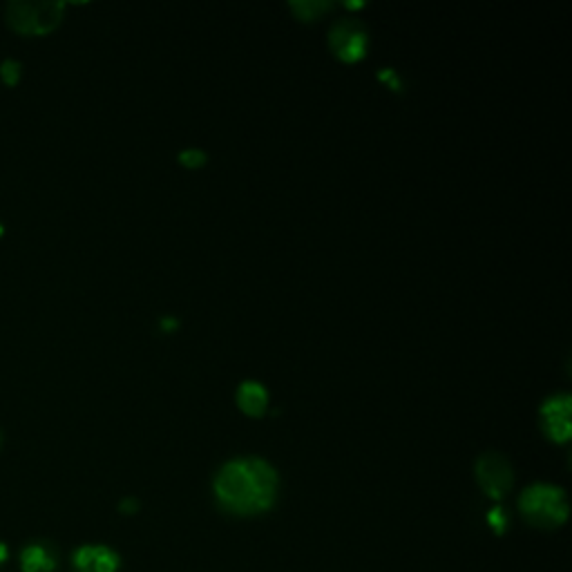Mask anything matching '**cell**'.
Returning a JSON list of instances; mask_svg holds the SVG:
<instances>
[{
    "label": "cell",
    "instance_id": "6da1fadb",
    "mask_svg": "<svg viewBox=\"0 0 572 572\" xmlns=\"http://www.w3.org/2000/svg\"><path fill=\"white\" fill-rule=\"evenodd\" d=\"M215 494L222 508L233 514H260L269 510L278 494V474L260 459L226 463L215 479Z\"/></svg>",
    "mask_w": 572,
    "mask_h": 572
},
{
    "label": "cell",
    "instance_id": "7a4b0ae2",
    "mask_svg": "<svg viewBox=\"0 0 572 572\" xmlns=\"http://www.w3.org/2000/svg\"><path fill=\"white\" fill-rule=\"evenodd\" d=\"M521 512L532 526L557 528L568 517L566 494L555 485L537 483L521 494Z\"/></svg>",
    "mask_w": 572,
    "mask_h": 572
},
{
    "label": "cell",
    "instance_id": "3957f363",
    "mask_svg": "<svg viewBox=\"0 0 572 572\" xmlns=\"http://www.w3.org/2000/svg\"><path fill=\"white\" fill-rule=\"evenodd\" d=\"M61 3H9L7 23L21 34H47L61 23Z\"/></svg>",
    "mask_w": 572,
    "mask_h": 572
},
{
    "label": "cell",
    "instance_id": "277c9868",
    "mask_svg": "<svg viewBox=\"0 0 572 572\" xmlns=\"http://www.w3.org/2000/svg\"><path fill=\"white\" fill-rule=\"evenodd\" d=\"M476 474H479L481 488L488 492L492 499H501L512 485V467L497 452H488L481 456L479 465H476Z\"/></svg>",
    "mask_w": 572,
    "mask_h": 572
},
{
    "label": "cell",
    "instance_id": "5b68a950",
    "mask_svg": "<svg viewBox=\"0 0 572 572\" xmlns=\"http://www.w3.org/2000/svg\"><path fill=\"white\" fill-rule=\"evenodd\" d=\"M331 45L340 59L358 61L367 50V34L354 21H342L331 32Z\"/></svg>",
    "mask_w": 572,
    "mask_h": 572
},
{
    "label": "cell",
    "instance_id": "8992f818",
    "mask_svg": "<svg viewBox=\"0 0 572 572\" xmlns=\"http://www.w3.org/2000/svg\"><path fill=\"white\" fill-rule=\"evenodd\" d=\"M543 427H546L552 441L564 443L570 438V396H552L546 405L541 407Z\"/></svg>",
    "mask_w": 572,
    "mask_h": 572
},
{
    "label": "cell",
    "instance_id": "52a82bcc",
    "mask_svg": "<svg viewBox=\"0 0 572 572\" xmlns=\"http://www.w3.org/2000/svg\"><path fill=\"white\" fill-rule=\"evenodd\" d=\"M76 572H117L119 555L108 546H83L74 552Z\"/></svg>",
    "mask_w": 572,
    "mask_h": 572
},
{
    "label": "cell",
    "instance_id": "ba28073f",
    "mask_svg": "<svg viewBox=\"0 0 572 572\" xmlns=\"http://www.w3.org/2000/svg\"><path fill=\"white\" fill-rule=\"evenodd\" d=\"M237 403H240L246 414L260 416L266 409V403H269V396H266V389L260 383L249 380V383H244L240 392H237Z\"/></svg>",
    "mask_w": 572,
    "mask_h": 572
},
{
    "label": "cell",
    "instance_id": "9c48e42d",
    "mask_svg": "<svg viewBox=\"0 0 572 572\" xmlns=\"http://www.w3.org/2000/svg\"><path fill=\"white\" fill-rule=\"evenodd\" d=\"M23 572H52L56 568V559L45 546H27L21 555Z\"/></svg>",
    "mask_w": 572,
    "mask_h": 572
},
{
    "label": "cell",
    "instance_id": "30bf717a",
    "mask_svg": "<svg viewBox=\"0 0 572 572\" xmlns=\"http://www.w3.org/2000/svg\"><path fill=\"white\" fill-rule=\"evenodd\" d=\"M0 74H3V81L7 85H14L18 81V76H21V63L5 61L3 68H0Z\"/></svg>",
    "mask_w": 572,
    "mask_h": 572
},
{
    "label": "cell",
    "instance_id": "8fae6325",
    "mask_svg": "<svg viewBox=\"0 0 572 572\" xmlns=\"http://www.w3.org/2000/svg\"><path fill=\"white\" fill-rule=\"evenodd\" d=\"M181 161H184L186 166H202L206 157H204V152L202 150H186V152H181Z\"/></svg>",
    "mask_w": 572,
    "mask_h": 572
},
{
    "label": "cell",
    "instance_id": "7c38bea8",
    "mask_svg": "<svg viewBox=\"0 0 572 572\" xmlns=\"http://www.w3.org/2000/svg\"><path fill=\"white\" fill-rule=\"evenodd\" d=\"M295 9H302L304 12V18H309V12H313V9H324L327 5H320V3H304V5H293Z\"/></svg>",
    "mask_w": 572,
    "mask_h": 572
},
{
    "label": "cell",
    "instance_id": "4fadbf2b",
    "mask_svg": "<svg viewBox=\"0 0 572 572\" xmlns=\"http://www.w3.org/2000/svg\"><path fill=\"white\" fill-rule=\"evenodd\" d=\"M7 559V548H5V543H0V564Z\"/></svg>",
    "mask_w": 572,
    "mask_h": 572
},
{
    "label": "cell",
    "instance_id": "5bb4252c",
    "mask_svg": "<svg viewBox=\"0 0 572 572\" xmlns=\"http://www.w3.org/2000/svg\"><path fill=\"white\" fill-rule=\"evenodd\" d=\"M3 233H5V226H3V224H0V235H3Z\"/></svg>",
    "mask_w": 572,
    "mask_h": 572
}]
</instances>
